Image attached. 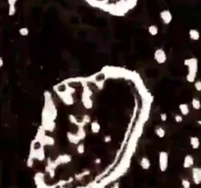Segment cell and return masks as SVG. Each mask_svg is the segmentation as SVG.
I'll use <instances>...</instances> for the list:
<instances>
[{
  "label": "cell",
  "instance_id": "1",
  "mask_svg": "<svg viewBox=\"0 0 201 188\" xmlns=\"http://www.w3.org/2000/svg\"><path fill=\"white\" fill-rule=\"evenodd\" d=\"M185 65L188 67V73L186 74V80L188 82H194L198 71V60L196 58H189L185 60Z\"/></svg>",
  "mask_w": 201,
  "mask_h": 188
},
{
  "label": "cell",
  "instance_id": "2",
  "mask_svg": "<svg viewBox=\"0 0 201 188\" xmlns=\"http://www.w3.org/2000/svg\"><path fill=\"white\" fill-rule=\"evenodd\" d=\"M169 165V154L166 151H161L159 153V169L162 172L167 171Z\"/></svg>",
  "mask_w": 201,
  "mask_h": 188
},
{
  "label": "cell",
  "instance_id": "3",
  "mask_svg": "<svg viewBox=\"0 0 201 188\" xmlns=\"http://www.w3.org/2000/svg\"><path fill=\"white\" fill-rule=\"evenodd\" d=\"M154 60L158 64H160V65L166 63V61H167V54H166V52H165L164 49L158 48V49L155 50V52H154Z\"/></svg>",
  "mask_w": 201,
  "mask_h": 188
},
{
  "label": "cell",
  "instance_id": "4",
  "mask_svg": "<svg viewBox=\"0 0 201 188\" xmlns=\"http://www.w3.org/2000/svg\"><path fill=\"white\" fill-rule=\"evenodd\" d=\"M160 18L165 25H169L173 20V15L169 10H163L160 12Z\"/></svg>",
  "mask_w": 201,
  "mask_h": 188
},
{
  "label": "cell",
  "instance_id": "5",
  "mask_svg": "<svg viewBox=\"0 0 201 188\" xmlns=\"http://www.w3.org/2000/svg\"><path fill=\"white\" fill-rule=\"evenodd\" d=\"M192 180L196 185L201 184V168L192 169Z\"/></svg>",
  "mask_w": 201,
  "mask_h": 188
},
{
  "label": "cell",
  "instance_id": "6",
  "mask_svg": "<svg viewBox=\"0 0 201 188\" xmlns=\"http://www.w3.org/2000/svg\"><path fill=\"white\" fill-rule=\"evenodd\" d=\"M193 165H194V159L191 155H186L185 159H183V164L182 166L185 169H190L192 168Z\"/></svg>",
  "mask_w": 201,
  "mask_h": 188
},
{
  "label": "cell",
  "instance_id": "7",
  "mask_svg": "<svg viewBox=\"0 0 201 188\" xmlns=\"http://www.w3.org/2000/svg\"><path fill=\"white\" fill-rule=\"evenodd\" d=\"M140 166H141L143 169H145V171L149 169L150 166H151L150 160L147 157H142L141 159H140Z\"/></svg>",
  "mask_w": 201,
  "mask_h": 188
},
{
  "label": "cell",
  "instance_id": "8",
  "mask_svg": "<svg viewBox=\"0 0 201 188\" xmlns=\"http://www.w3.org/2000/svg\"><path fill=\"white\" fill-rule=\"evenodd\" d=\"M188 34H189V37H190V39H191V40H194V41L199 40V38H200V33L197 30H195V29L189 30Z\"/></svg>",
  "mask_w": 201,
  "mask_h": 188
},
{
  "label": "cell",
  "instance_id": "9",
  "mask_svg": "<svg viewBox=\"0 0 201 188\" xmlns=\"http://www.w3.org/2000/svg\"><path fill=\"white\" fill-rule=\"evenodd\" d=\"M189 142L193 149H198L200 146V140L197 136H191L189 138Z\"/></svg>",
  "mask_w": 201,
  "mask_h": 188
},
{
  "label": "cell",
  "instance_id": "10",
  "mask_svg": "<svg viewBox=\"0 0 201 188\" xmlns=\"http://www.w3.org/2000/svg\"><path fill=\"white\" fill-rule=\"evenodd\" d=\"M179 109L181 111L182 116H188L189 114V106L185 103H182V104L179 105Z\"/></svg>",
  "mask_w": 201,
  "mask_h": 188
},
{
  "label": "cell",
  "instance_id": "11",
  "mask_svg": "<svg viewBox=\"0 0 201 188\" xmlns=\"http://www.w3.org/2000/svg\"><path fill=\"white\" fill-rule=\"evenodd\" d=\"M90 129H91V131H92L93 133H98L100 131V123L97 122V120H94L90 123Z\"/></svg>",
  "mask_w": 201,
  "mask_h": 188
},
{
  "label": "cell",
  "instance_id": "12",
  "mask_svg": "<svg viewBox=\"0 0 201 188\" xmlns=\"http://www.w3.org/2000/svg\"><path fill=\"white\" fill-rule=\"evenodd\" d=\"M155 134H156L159 138H163L166 135V131L162 126H157L156 127H155Z\"/></svg>",
  "mask_w": 201,
  "mask_h": 188
},
{
  "label": "cell",
  "instance_id": "13",
  "mask_svg": "<svg viewBox=\"0 0 201 188\" xmlns=\"http://www.w3.org/2000/svg\"><path fill=\"white\" fill-rule=\"evenodd\" d=\"M158 31H159V29H158V27L155 26V25H151V26L148 27V33L151 35H153V36L158 34Z\"/></svg>",
  "mask_w": 201,
  "mask_h": 188
},
{
  "label": "cell",
  "instance_id": "14",
  "mask_svg": "<svg viewBox=\"0 0 201 188\" xmlns=\"http://www.w3.org/2000/svg\"><path fill=\"white\" fill-rule=\"evenodd\" d=\"M191 105H192V108L194 110H200V108H201V102H200L199 99H197V98L192 99Z\"/></svg>",
  "mask_w": 201,
  "mask_h": 188
},
{
  "label": "cell",
  "instance_id": "15",
  "mask_svg": "<svg viewBox=\"0 0 201 188\" xmlns=\"http://www.w3.org/2000/svg\"><path fill=\"white\" fill-rule=\"evenodd\" d=\"M19 33L22 35V36H27V35H29L30 30L28 27H21L19 30Z\"/></svg>",
  "mask_w": 201,
  "mask_h": 188
},
{
  "label": "cell",
  "instance_id": "16",
  "mask_svg": "<svg viewBox=\"0 0 201 188\" xmlns=\"http://www.w3.org/2000/svg\"><path fill=\"white\" fill-rule=\"evenodd\" d=\"M16 11H17L16 6H15V5H10V6H9L8 15H9V16H14V15H15V14H16Z\"/></svg>",
  "mask_w": 201,
  "mask_h": 188
},
{
  "label": "cell",
  "instance_id": "17",
  "mask_svg": "<svg viewBox=\"0 0 201 188\" xmlns=\"http://www.w3.org/2000/svg\"><path fill=\"white\" fill-rule=\"evenodd\" d=\"M182 188H190V181L185 178L182 179Z\"/></svg>",
  "mask_w": 201,
  "mask_h": 188
},
{
  "label": "cell",
  "instance_id": "18",
  "mask_svg": "<svg viewBox=\"0 0 201 188\" xmlns=\"http://www.w3.org/2000/svg\"><path fill=\"white\" fill-rule=\"evenodd\" d=\"M77 152L79 154H83L84 153V144L83 143H80L77 147Z\"/></svg>",
  "mask_w": 201,
  "mask_h": 188
},
{
  "label": "cell",
  "instance_id": "19",
  "mask_svg": "<svg viewBox=\"0 0 201 188\" xmlns=\"http://www.w3.org/2000/svg\"><path fill=\"white\" fill-rule=\"evenodd\" d=\"M194 88L197 91H201V80H196L194 81Z\"/></svg>",
  "mask_w": 201,
  "mask_h": 188
},
{
  "label": "cell",
  "instance_id": "20",
  "mask_svg": "<svg viewBox=\"0 0 201 188\" xmlns=\"http://www.w3.org/2000/svg\"><path fill=\"white\" fill-rule=\"evenodd\" d=\"M160 119H161V120H163V122H166L167 119H168L167 114H166V113H161V114H160Z\"/></svg>",
  "mask_w": 201,
  "mask_h": 188
},
{
  "label": "cell",
  "instance_id": "21",
  "mask_svg": "<svg viewBox=\"0 0 201 188\" xmlns=\"http://www.w3.org/2000/svg\"><path fill=\"white\" fill-rule=\"evenodd\" d=\"M182 116H181V115H176L175 116V120L177 123H182Z\"/></svg>",
  "mask_w": 201,
  "mask_h": 188
},
{
  "label": "cell",
  "instance_id": "22",
  "mask_svg": "<svg viewBox=\"0 0 201 188\" xmlns=\"http://www.w3.org/2000/svg\"><path fill=\"white\" fill-rule=\"evenodd\" d=\"M17 1H18V0H8V4H9V6L10 5H15Z\"/></svg>",
  "mask_w": 201,
  "mask_h": 188
},
{
  "label": "cell",
  "instance_id": "23",
  "mask_svg": "<svg viewBox=\"0 0 201 188\" xmlns=\"http://www.w3.org/2000/svg\"><path fill=\"white\" fill-rule=\"evenodd\" d=\"M3 65H4V61H3V59L0 57V68H2Z\"/></svg>",
  "mask_w": 201,
  "mask_h": 188
},
{
  "label": "cell",
  "instance_id": "24",
  "mask_svg": "<svg viewBox=\"0 0 201 188\" xmlns=\"http://www.w3.org/2000/svg\"><path fill=\"white\" fill-rule=\"evenodd\" d=\"M111 140V136H106L105 137V142H110Z\"/></svg>",
  "mask_w": 201,
  "mask_h": 188
},
{
  "label": "cell",
  "instance_id": "25",
  "mask_svg": "<svg viewBox=\"0 0 201 188\" xmlns=\"http://www.w3.org/2000/svg\"><path fill=\"white\" fill-rule=\"evenodd\" d=\"M111 188H119V183H118V182L114 183V185H113Z\"/></svg>",
  "mask_w": 201,
  "mask_h": 188
},
{
  "label": "cell",
  "instance_id": "26",
  "mask_svg": "<svg viewBox=\"0 0 201 188\" xmlns=\"http://www.w3.org/2000/svg\"><path fill=\"white\" fill-rule=\"evenodd\" d=\"M197 123H199V125L201 126V120H198V122H197Z\"/></svg>",
  "mask_w": 201,
  "mask_h": 188
}]
</instances>
